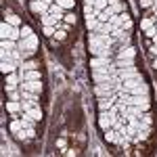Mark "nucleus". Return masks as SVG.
Segmentation results:
<instances>
[{
	"label": "nucleus",
	"mask_w": 157,
	"mask_h": 157,
	"mask_svg": "<svg viewBox=\"0 0 157 157\" xmlns=\"http://www.w3.org/2000/svg\"><path fill=\"white\" fill-rule=\"evenodd\" d=\"M88 42L90 44H105V46H111L115 42V38L111 34H101V32H90L88 34Z\"/></svg>",
	"instance_id": "1"
},
{
	"label": "nucleus",
	"mask_w": 157,
	"mask_h": 157,
	"mask_svg": "<svg viewBox=\"0 0 157 157\" xmlns=\"http://www.w3.org/2000/svg\"><path fill=\"white\" fill-rule=\"evenodd\" d=\"M44 34L50 38L52 34H55V25H44Z\"/></svg>",
	"instance_id": "29"
},
{
	"label": "nucleus",
	"mask_w": 157,
	"mask_h": 157,
	"mask_svg": "<svg viewBox=\"0 0 157 157\" xmlns=\"http://www.w3.org/2000/svg\"><path fill=\"white\" fill-rule=\"evenodd\" d=\"M57 147H59V149H65V140L59 138V140H57Z\"/></svg>",
	"instance_id": "32"
},
{
	"label": "nucleus",
	"mask_w": 157,
	"mask_h": 157,
	"mask_svg": "<svg viewBox=\"0 0 157 157\" xmlns=\"http://www.w3.org/2000/svg\"><path fill=\"white\" fill-rule=\"evenodd\" d=\"M153 21H157V13H155V17H153Z\"/></svg>",
	"instance_id": "35"
},
{
	"label": "nucleus",
	"mask_w": 157,
	"mask_h": 157,
	"mask_svg": "<svg viewBox=\"0 0 157 157\" xmlns=\"http://www.w3.org/2000/svg\"><path fill=\"white\" fill-rule=\"evenodd\" d=\"M117 75H120V80H130V78H136V75H140V73L136 71V67H128V69H117Z\"/></svg>",
	"instance_id": "9"
},
{
	"label": "nucleus",
	"mask_w": 157,
	"mask_h": 157,
	"mask_svg": "<svg viewBox=\"0 0 157 157\" xmlns=\"http://www.w3.org/2000/svg\"><path fill=\"white\" fill-rule=\"evenodd\" d=\"M38 67H40V63H36V61H23L19 69H21V73H23V71H32V69H38Z\"/></svg>",
	"instance_id": "19"
},
{
	"label": "nucleus",
	"mask_w": 157,
	"mask_h": 157,
	"mask_svg": "<svg viewBox=\"0 0 157 157\" xmlns=\"http://www.w3.org/2000/svg\"><path fill=\"white\" fill-rule=\"evenodd\" d=\"M113 65L117 69H128V67H134V59H115Z\"/></svg>",
	"instance_id": "18"
},
{
	"label": "nucleus",
	"mask_w": 157,
	"mask_h": 157,
	"mask_svg": "<svg viewBox=\"0 0 157 157\" xmlns=\"http://www.w3.org/2000/svg\"><path fill=\"white\" fill-rule=\"evenodd\" d=\"M19 75H21V82H34V80H40V71H38V69L23 71V73H19Z\"/></svg>",
	"instance_id": "15"
},
{
	"label": "nucleus",
	"mask_w": 157,
	"mask_h": 157,
	"mask_svg": "<svg viewBox=\"0 0 157 157\" xmlns=\"http://www.w3.org/2000/svg\"><path fill=\"white\" fill-rule=\"evenodd\" d=\"M111 36L115 38V40H117V38H121V36H124V27H115V29L111 32Z\"/></svg>",
	"instance_id": "28"
},
{
	"label": "nucleus",
	"mask_w": 157,
	"mask_h": 157,
	"mask_svg": "<svg viewBox=\"0 0 157 157\" xmlns=\"http://www.w3.org/2000/svg\"><path fill=\"white\" fill-rule=\"evenodd\" d=\"M19 88H21V90H29V92H42V84H40V80H34V82H21Z\"/></svg>",
	"instance_id": "8"
},
{
	"label": "nucleus",
	"mask_w": 157,
	"mask_h": 157,
	"mask_svg": "<svg viewBox=\"0 0 157 157\" xmlns=\"http://www.w3.org/2000/svg\"><path fill=\"white\" fill-rule=\"evenodd\" d=\"M128 21V15L126 13H120V15H113L111 19H109V23L113 25V27H124V23Z\"/></svg>",
	"instance_id": "10"
},
{
	"label": "nucleus",
	"mask_w": 157,
	"mask_h": 157,
	"mask_svg": "<svg viewBox=\"0 0 157 157\" xmlns=\"http://www.w3.org/2000/svg\"><path fill=\"white\" fill-rule=\"evenodd\" d=\"M19 109H23V105H21L19 101H9V103H6V111H11V113L19 111Z\"/></svg>",
	"instance_id": "21"
},
{
	"label": "nucleus",
	"mask_w": 157,
	"mask_h": 157,
	"mask_svg": "<svg viewBox=\"0 0 157 157\" xmlns=\"http://www.w3.org/2000/svg\"><path fill=\"white\" fill-rule=\"evenodd\" d=\"M32 34H34V32H32L29 25H21V38H29Z\"/></svg>",
	"instance_id": "25"
},
{
	"label": "nucleus",
	"mask_w": 157,
	"mask_h": 157,
	"mask_svg": "<svg viewBox=\"0 0 157 157\" xmlns=\"http://www.w3.org/2000/svg\"><path fill=\"white\" fill-rule=\"evenodd\" d=\"M17 48H19V50H34V52H36V48H38V36H36V34H32L29 38H21V40L17 42Z\"/></svg>",
	"instance_id": "4"
},
{
	"label": "nucleus",
	"mask_w": 157,
	"mask_h": 157,
	"mask_svg": "<svg viewBox=\"0 0 157 157\" xmlns=\"http://www.w3.org/2000/svg\"><path fill=\"white\" fill-rule=\"evenodd\" d=\"M0 36H2V40H4V38H11L15 42H19V40H21V29H17L15 25L4 21V23L0 25Z\"/></svg>",
	"instance_id": "2"
},
{
	"label": "nucleus",
	"mask_w": 157,
	"mask_h": 157,
	"mask_svg": "<svg viewBox=\"0 0 157 157\" xmlns=\"http://www.w3.org/2000/svg\"><path fill=\"white\" fill-rule=\"evenodd\" d=\"M151 25H153V19H149V17H147V19L140 21V29H149Z\"/></svg>",
	"instance_id": "27"
},
{
	"label": "nucleus",
	"mask_w": 157,
	"mask_h": 157,
	"mask_svg": "<svg viewBox=\"0 0 157 157\" xmlns=\"http://www.w3.org/2000/svg\"><path fill=\"white\" fill-rule=\"evenodd\" d=\"M57 4H59V6H63L65 11L73 9V0H57Z\"/></svg>",
	"instance_id": "23"
},
{
	"label": "nucleus",
	"mask_w": 157,
	"mask_h": 157,
	"mask_svg": "<svg viewBox=\"0 0 157 157\" xmlns=\"http://www.w3.org/2000/svg\"><path fill=\"white\" fill-rule=\"evenodd\" d=\"M0 48H2V50H17V42L11 40V38H4L2 44H0Z\"/></svg>",
	"instance_id": "20"
},
{
	"label": "nucleus",
	"mask_w": 157,
	"mask_h": 157,
	"mask_svg": "<svg viewBox=\"0 0 157 157\" xmlns=\"http://www.w3.org/2000/svg\"><path fill=\"white\" fill-rule=\"evenodd\" d=\"M121 0H109V4H111V6H113V4H120Z\"/></svg>",
	"instance_id": "33"
},
{
	"label": "nucleus",
	"mask_w": 157,
	"mask_h": 157,
	"mask_svg": "<svg viewBox=\"0 0 157 157\" xmlns=\"http://www.w3.org/2000/svg\"><path fill=\"white\" fill-rule=\"evenodd\" d=\"M94 2H97V0H86L84 4H90V6H94Z\"/></svg>",
	"instance_id": "34"
},
{
	"label": "nucleus",
	"mask_w": 157,
	"mask_h": 157,
	"mask_svg": "<svg viewBox=\"0 0 157 157\" xmlns=\"http://www.w3.org/2000/svg\"><path fill=\"white\" fill-rule=\"evenodd\" d=\"M107 6H109V0H97V2H94V13H97V17H98V13L105 11Z\"/></svg>",
	"instance_id": "22"
},
{
	"label": "nucleus",
	"mask_w": 157,
	"mask_h": 157,
	"mask_svg": "<svg viewBox=\"0 0 157 157\" xmlns=\"http://www.w3.org/2000/svg\"><path fill=\"white\" fill-rule=\"evenodd\" d=\"M90 55H92V57H109V55H111V46H105V44H90Z\"/></svg>",
	"instance_id": "5"
},
{
	"label": "nucleus",
	"mask_w": 157,
	"mask_h": 157,
	"mask_svg": "<svg viewBox=\"0 0 157 157\" xmlns=\"http://www.w3.org/2000/svg\"><path fill=\"white\" fill-rule=\"evenodd\" d=\"M155 27H157V25H155Z\"/></svg>",
	"instance_id": "36"
},
{
	"label": "nucleus",
	"mask_w": 157,
	"mask_h": 157,
	"mask_svg": "<svg viewBox=\"0 0 157 157\" xmlns=\"http://www.w3.org/2000/svg\"><path fill=\"white\" fill-rule=\"evenodd\" d=\"M21 128H23V121H21V120H15V121L11 124V132H13V134H15V132H19Z\"/></svg>",
	"instance_id": "24"
},
{
	"label": "nucleus",
	"mask_w": 157,
	"mask_h": 157,
	"mask_svg": "<svg viewBox=\"0 0 157 157\" xmlns=\"http://www.w3.org/2000/svg\"><path fill=\"white\" fill-rule=\"evenodd\" d=\"M155 38H157V36H155Z\"/></svg>",
	"instance_id": "37"
},
{
	"label": "nucleus",
	"mask_w": 157,
	"mask_h": 157,
	"mask_svg": "<svg viewBox=\"0 0 157 157\" xmlns=\"http://www.w3.org/2000/svg\"><path fill=\"white\" fill-rule=\"evenodd\" d=\"M40 19H42V23L44 25H59V19L61 17H57V15H50V13H44V15H40Z\"/></svg>",
	"instance_id": "13"
},
{
	"label": "nucleus",
	"mask_w": 157,
	"mask_h": 157,
	"mask_svg": "<svg viewBox=\"0 0 157 157\" xmlns=\"http://www.w3.org/2000/svg\"><path fill=\"white\" fill-rule=\"evenodd\" d=\"M138 84H143V75H136V78H130V80H124V82H121V90H124V92H130V90L136 88Z\"/></svg>",
	"instance_id": "7"
},
{
	"label": "nucleus",
	"mask_w": 157,
	"mask_h": 157,
	"mask_svg": "<svg viewBox=\"0 0 157 157\" xmlns=\"http://www.w3.org/2000/svg\"><path fill=\"white\" fill-rule=\"evenodd\" d=\"M134 55H136V50H134V46H126V48L121 46L115 59H134Z\"/></svg>",
	"instance_id": "12"
},
{
	"label": "nucleus",
	"mask_w": 157,
	"mask_h": 157,
	"mask_svg": "<svg viewBox=\"0 0 157 157\" xmlns=\"http://www.w3.org/2000/svg\"><path fill=\"white\" fill-rule=\"evenodd\" d=\"M109 65H111L109 57H94V59L90 61V67L92 69H109Z\"/></svg>",
	"instance_id": "6"
},
{
	"label": "nucleus",
	"mask_w": 157,
	"mask_h": 157,
	"mask_svg": "<svg viewBox=\"0 0 157 157\" xmlns=\"http://www.w3.org/2000/svg\"><path fill=\"white\" fill-rule=\"evenodd\" d=\"M9 101H21V90H19V92H17V90L9 92Z\"/></svg>",
	"instance_id": "26"
},
{
	"label": "nucleus",
	"mask_w": 157,
	"mask_h": 157,
	"mask_svg": "<svg viewBox=\"0 0 157 157\" xmlns=\"http://www.w3.org/2000/svg\"><path fill=\"white\" fill-rule=\"evenodd\" d=\"M98 128H101L103 132L111 128V117L107 115V111H101V115H98Z\"/></svg>",
	"instance_id": "11"
},
{
	"label": "nucleus",
	"mask_w": 157,
	"mask_h": 157,
	"mask_svg": "<svg viewBox=\"0 0 157 157\" xmlns=\"http://www.w3.org/2000/svg\"><path fill=\"white\" fill-rule=\"evenodd\" d=\"M65 21H67V23H75V15H73V13H67V15H65Z\"/></svg>",
	"instance_id": "31"
},
{
	"label": "nucleus",
	"mask_w": 157,
	"mask_h": 157,
	"mask_svg": "<svg viewBox=\"0 0 157 157\" xmlns=\"http://www.w3.org/2000/svg\"><path fill=\"white\" fill-rule=\"evenodd\" d=\"M145 32H147V36H149V38H155L157 36V27H153V25H151L149 29H145Z\"/></svg>",
	"instance_id": "30"
},
{
	"label": "nucleus",
	"mask_w": 157,
	"mask_h": 157,
	"mask_svg": "<svg viewBox=\"0 0 157 157\" xmlns=\"http://www.w3.org/2000/svg\"><path fill=\"white\" fill-rule=\"evenodd\" d=\"M4 17H6V23L15 25V27H19V25H21V17H19V15H15V13L4 11Z\"/></svg>",
	"instance_id": "17"
},
{
	"label": "nucleus",
	"mask_w": 157,
	"mask_h": 157,
	"mask_svg": "<svg viewBox=\"0 0 157 157\" xmlns=\"http://www.w3.org/2000/svg\"><path fill=\"white\" fill-rule=\"evenodd\" d=\"M17 67H19V65H17L15 61H2V63H0V69H2L4 75H6V73H13Z\"/></svg>",
	"instance_id": "16"
},
{
	"label": "nucleus",
	"mask_w": 157,
	"mask_h": 157,
	"mask_svg": "<svg viewBox=\"0 0 157 157\" xmlns=\"http://www.w3.org/2000/svg\"><path fill=\"white\" fill-rule=\"evenodd\" d=\"M52 4V0H29V9L34 15H44V13H48V6Z\"/></svg>",
	"instance_id": "3"
},
{
	"label": "nucleus",
	"mask_w": 157,
	"mask_h": 157,
	"mask_svg": "<svg viewBox=\"0 0 157 157\" xmlns=\"http://www.w3.org/2000/svg\"><path fill=\"white\" fill-rule=\"evenodd\" d=\"M25 113H27V117H29V120H34V121H40V120H42V109H40V105H38V107H34V105H32V107L27 109Z\"/></svg>",
	"instance_id": "14"
}]
</instances>
